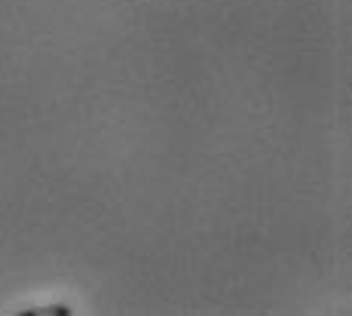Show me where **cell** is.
Returning <instances> with one entry per match:
<instances>
[{
    "instance_id": "cell-1",
    "label": "cell",
    "mask_w": 352,
    "mask_h": 316,
    "mask_svg": "<svg viewBox=\"0 0 352 316\" xmlns=\"http://www.w3.org/2000/svg\"><path fill=\"white\" fill-rule=\"evenodd\" d=\"M28 316H71V307L65 304H52V307H31V310H22Z\"/></svg>"
}]
</instances>
